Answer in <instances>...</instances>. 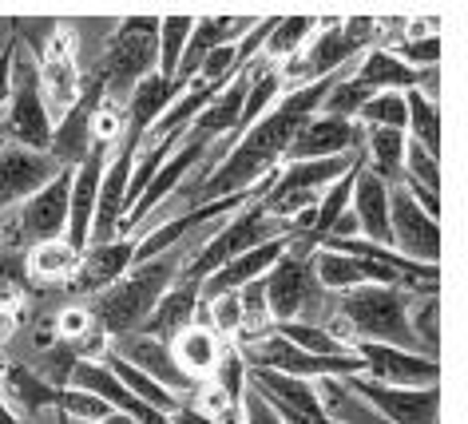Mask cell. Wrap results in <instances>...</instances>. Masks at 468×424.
<instances>
[{
	"instance_id": "43",
	"label": "cell",
	"mask_w": 468,
	"mask_h": 424,
	"mask_svg": "<svg viewBox=\"0 0 468 424\" xmlns=\"http://www.w3.org/2000/svg\"><path fill=\"white\" fill-rule=\"evenodd\" d=\"M60 412L64 417H76V420H88V424H100L112 417V408L103 405L100 397L84 393V388H72V385H64V393H60Z\"/></svg>"
},
{
	"instance_id": "41",
	"label": "cell",
	"mask_w": 468,
	"mask_h": 424,
	"mask_svg": "<svg viewBox=\"0 0 468 424\" xmlns=\"http://www.w3.org/2000/svg\"><path fill=\"white\" fill-rule=\"evenodd\" d=\"M207 385H215L218 393L230 400V405H242V397H247V361H242L239 345L222 349V357L215 365V373L207 376Z\"/></svg>"
},
{
	"instance_id": "36",
	"label": "cell",
	"mask_w": 468,
	"mask_h": 424,
	"mask_svg": "<svg viewBox=\"0 0 468 424\" xmlns=\"http://www.w3.org/2000/svg\"><path fill=\"white\" fill-rule=\"evenodd\" d=\"M274 334L286 337L294 349L314 353V357H346L349 353V341L318 322H282V325H274Z\"/></svg>"
},
{
	"instance_id": "25",
	"label": "cell",
	"mask_w": 468,
	"mask_h": 424,
	"mask_svg": "<svg viewBox=\"0 0 468 424\" xmlns=\"http://www.w3.org/2000/svg\"><path fill=\"white\" fill-rule=\"evenodd\" d=\"M254 28L250 16H195L191 25V37H186V48H183V60H179V72H175V88H186L195 76V68L207 60L215 48H227V44H239L247 32Z\"/></svg>"
},
{
	"instance_id": "5",
	"label": "cell",
	"mask_w": 468,
	"mask_h": 424,
	"mask_svg": "<svg viewBox=\"0 0 468 424\" xmlns=\"http://www.w3.org/2000/svg\"><path fill=\"white\" fill-rule=\"evenodd\" d=\"M155 37H159V16H127L120 20L115 37L96 64V76L103 84V100L108 103H127V96L155 76Z\"/></svg>"
},
{
	"instance_id": "37",
	"label": "cell",
	"mask_w": 468,
	"mask_h": 424,
	"mask_svg": "<svg viewBox=\"0 0 468 424\" xmlns=\"http://www.w3.org/2000/svg\"><path fill=\"white\" fill-rule=\"evenodd\" d=\"M76 262H80V254L64 238H56V242L32 246L28 258H25V274L37 278V281H68Z\"/></svg>"
},
{
	"instance_id": "24",
	"label": "cell",
	"mask_w": 468,
	"mask_h": 424,
	"mask_svg": "<svg viewBox=\"0 0 468 424\" xmlns=\"http://www.w3.org/2000/svg\"><path fill=\"white\" fill-rule=\"evenodd\" d=\"M132 258H135L132 234H127V238H115V242L88 246V250L80 254L72 278H68V290L80 293V298H96V293H103L112 281H120L127 270H132Z\"/></svg>"
},
{
	"instance_id": "9",
	"label": "cell",
	"mask_w": 468,
	"mask_h": 424,
	"mask_svg": "<svg viewBox=\"0 0 468 424\" xmlns=\"http://www.w3.org/2000/svg\"><path fill=\"white\" fill-rule=\"evenodd\" d=\"M247 369H271L282 376H294V381H346V376H361V361L354 353L346 357H314L306 349H294L286 337H278L274 329L262 337H250L247 345H239Z\"/></svg>"
},
{
	"instance_id": "14",
	"label": "cell",
	"mask_w": 468,
	"mask_h": 424,
	"mask_svg": "<svg viewBox=\"0 0 468 424\" xmlns=\"http://www.w3.org/2000/svg\"><path fill=\"white\" fill-rule=\"evenodd\" d=\"M247 385L278 412L282 424H342L325 408V400L310 381H294V376H282L271 369H247Z\"/></svg>"
},
{
	"instance_id": "35",
	"label": "cell",
	"mask_w": 468,
	"mask_h": 424,
	"mask_svg": "<svg viewBox=\"0 0 468 424\" xmlns=\"http://www.w3.org/2000/svg\"><path fill=\"white\" fill-rule=\"evenodd\" d=\"M103 365H108V373H112L115 381H120V385H123L132 397L144 400V405L159 408V412H175V408L183 405V400L175 397V393H167V388L155 385V381H151V376H144L139 369H132V365L120 361V357H115V353H103Z\"/></svg>"
},
{
	"instance_id": "10",
	"label": "cell",
	"mask_w": 468,
	"mask_h": 424,
	"mask_svg": "<svg viewBox=\"0 0 468 424\" xmlns=\"http://www.w3.org/2000/svg\"><path fill=\"white\" fill-rule=\"evenodd\" d=\"M357 159H361V151H354V155H334V159L286 163V171L274 175L271 191L259 198V207H262L271 218L290 222L294 215H302V210H310L314 203H318V195L325 191V186L342 179V175L354 167Z\"/></svg>"
},
{
	"instance_id": "49",
	"label": "cell",
	"mask_w": 468,
	"mask_h": 424,
	"mask_svg": "<svg viewBox=\"0 0 468 424\" xmlns=\"http://www.w3.org/2000/svg\"><path fill=\"white\" fill-rule=\"evenodd\" d=\"M100 424H135L132 417H123V412H112V417L108 420H100Z\"/></svg>"
},
{
	"instance_id": "46",
	"label": "cell",
	"mask_w": 468,
	"mask_h": 424,
	"mask_svg": "<svg viewBox=\"0 0 468 424\" xmlns=\"http://www.w3.org/2000/svg\"><path fill=\"white\" fill-rule=\"evenodd\" d=\"M171 424H215V420H207L203 412H195L191 405H179L171 412Z\"/></svg>"
},
{
	"instance_id": "21",
	"label": "cell",
	"mask_w": 468,
	"mask_h": 424,
	"mask_svg": "<svg viewBox=\"0 0 468 424\" xmlns=\"http://www.w3.org/2000/svg\"><path fill=\"white\" fill-rule=\"evenodd\" d=\"M60 175V163H56L48 151H28L16 143H5L0 151V210L20 207L25 198H32L44 183H52Z\"/></svg>"
},
{
	"instance_id": "44",
	"label": "cell",
	"mask_w": 468,
	"mask_h": 424,
	"mask_svg": "<svg viewBox=\"0 0 468 424\" xmlns=\"http://www.w3.org/2000/svg\"><path fill=\"white\" fill-rule=\"evenodd\" d=\"M242 424H282V420H278V412L247 385V397H242Z\"/></svg>"
},
{
	"instance_id": "40",
	"label": "cell",
	"mask_w": 468,
	"mask_h": 424,
	"mask_svg": "<svg viewBox=\"0 0 468 424\" xmlns=\"http://www.w3.org/2000/svg\"><path fill=\"white\" fill-rule=\"evenodd\" d=\"M373 96V91L366 84H357L354 76H337L334 80V88L325 91V100H322V115H334V120H357V111L366 108V100Z\"/></svg>"
},
{
	"instance_id": "15",
	"label": "cell",
	"mask_w": 468,
	"mask_h": 424,
	"mask_svg": "<svg viewBox=\"0 0 468 424\" xmlns=\"http://www.w3.org/2000/svg\"><path fill=\"white\" fill-rule=\"evenodd\" d=\"M389 246L413 262L437 266L441 262V218L413 203V195L389 191Z\"/></svg>"
},
{
	"instance_id": "26",
	"label": "cell",
	"mask_w": 468,
	"mask_h": 424,
	"mask_svg": "<svg viewBox=\"0 0 468 424\" xmlns=\"http://www.w3.org/2000/svg\"><path fill=\"white\" fill-rule=\"evenodd\" d=\"M389 191L393 186L378 179V175L361 163V171L354 179V195H349V210H354L357 230L366 242L389 246Z\"/></svg>"
},
{
	"instance_id": "31",
	"label": "cell",
	"mask_w": 468,
	"mask_h": 424,
	"mask_svg": "<svg viewBox=\"0 0 468 424\" xmlns=\"http://www.w3.org/2000/svg\"><path fill=\"white\" fill-rule=\"evenodd\" d=\"M310 270H314L318 290H330V293H349L357 286H369L366 270H361V262L354 254H337V250H322V246H314L310 250Z\"/></svg>"
},
{
	"instance_id": "4",
	"label": "cell",
	"mask_w": 468,
	"mask_h": 424,
	"mask_svg": "<svg viewBox=\"0 0 468 424\" xmlns=\"http://www.w3.org/2000/svg\"><path fill=\"white\" fill-rule=\"evenodd\" d=\"M337 317L342 329H349L357 341H381V345H401V349H420V341L413 337V322H409V302L401 290L389 286H357L342 293L337 302Z\"/></svg>"
},
{
	"instance_id": "18",
	"label": "cell",
	"mask_w": 468,
	"mask_h": 424,
	"mask_svg": "<svg viewBox=\"0 0 468 424\" xmlns=\"http://www.w3.org/2000/svg\"><path fill=\"white\" fill-rule=\"evenodd\" d=\"M100 103H103V84H100V76L91 72V76H84V91H80V100L52 123L48 155L60 163V167H80V163L88 159V151L96 147L91 143V120H96Z\"/></svg>"
},
{
	"instance_id": "22",
	"label": "cell",
	"mask_w": 468,
	"mask_h": 424,
	"mask_svg": "<svg viewBox=\"0 0 468 424\" xmlns=\"http://www.w3.org/2000/svg\"><path fill=\"white\" fill-rule=\"evenodd\" d=\"M108 353H115L120 361H127L132 369L151 376V381L163 385L167 393H175L179 400H183L186 388H195L191 376H186L179 365H175V353H171L167 341H155V337H147V334H127V337H115Z\"/></svg>"
},
{
	"instance_id": "16",
	"label": "cell",
	"mask_w": 468,
	"mask_h": 424,
	"mask_svg": "<svg viewBox=\"0 0 468 424\" xmlns=\"http://www.w3.org/2000/svg\"><path fill=\"white\" fill-rule=\"evenodd\" d=\"M262 286H266V310H271V322L282 325V322H302V313H306L318 281H314V270H310L306 254L286 250L271 270H266Z\"/></svg>"
},
{
	"instance_id": "27",
	"label": "cell",
	"mask_w": 468,
	"mask_h": 424,
	"mask_svg": "<svg viewBox=\"0 0 468 424\" xmlns=\"http://www.w3.org/2000/svg\"><path fill=\"white\" fill-rule=\"evenodd\" d=\"M195 322H198V286L195 281H186V278H175L171 286L163 290V298L155 302V310L147 313V322H144L139 334H147L155 341H167L171 345V341Z\"/></svg>"
},
{
	"instance_id": "45",
	"label": "cell",
	"mask_w": 468,
	"mask_h": 424,
	"mask_svg": "<svg viewBox=\"0 0 468 424\" xmlns=\"http://www.w3.org/2000/svg\"><path fill=\"white\" fill-rule=\"evenodd\" d=\"M13 48L16 40H8L5 52H0V108L8 103V88H13Z\"/></svg>"
},
{
	"instance_id": "50",
	"label": "cell",
	"mask_w": 468,
	"mask_h": 424,
	"mask_svg": "<svg viewBox=\"0 0 468 424\" xmlns=\"http://www.w3.org/2000/svg\"><path fill=\"white\" fill-rule=\"evenodd\" d=\"M5 143H8V139H5V135H0V151H5Z\"/></svg>"
},
{
	"instance_id": "23",
	"label": "cell",
	"mask_w": 468,
	"mask_h": 424,
	"mask_svg": "<svg viewBox=\"0 0 468 424\" xmlns=\"http://www.w3.org/2000/svg\"><path fill=\"white\" fill-rule=\"evenodd\" d=\"M290 246H294V234H278V238L254 246V250L230 258L227 266H218L210 278L198 281V302H210V298H222V293H234L242 286H250V281L266 278V270H271L278 258H282Z\"/></svg>"
},
{
	"instance_id": "20",
	"label": "cell",
	"mask_w": 468,
	"mask_h": 424,
	"mask_svg": "<svg viewBox=\"0 0 468 424\" xmlns=\"http://www.w3.org/2000/svg\"><path fill=\"white\" fill-rule=\"evenodd\" d=\"M108 155L112 147H91L88 159L72 167V191H68V230H64V242L72 246L76 254L88 250V238H91V218H96V195H100V179H103V167H108Z\"/></svg>"
},
{
	"instance_id": "3",
	"label": "cell",
	"mask_w": 468,
	"mask_h": 424,
	"mask_svg": "<svg viewBox=\"0 0 468 424\" xmlns=\"http://www.w3.org/2000/svg\"><path fill=\"white\" fill-rule=\"evenodd\" d=\"M318 37H314L306 48H302L294 60H286V68L278 76L294 80V84H314V80H325V76H342L346 64H354L357 56H366L378 40V28L381 20L373 16H334V20H318Z\"/></svg>"
},
{
	"instance_id": "42",
	"label": "cell",
	"mask_w": 468,
	"mask_h": 424,
	"mask_svg": "<svg viewBox=\"0 0 468 424\" xmlns=\"http://www.w3.org/2000/svg\"><path fill=\"white\" fill-rule=\"evenodd\" d=\"M389 52L401 64L413 68V72H437V64H441V32H432V37H405Z\"/></svg>"
},
{
	"instance_id": "32",
	"label": "cell",
	"mask_w": 468,
	"mask_h": 424,
	"mask_svg": "<svg viewBox=\"0 0 468 424\" xmlns=\"http://www.w3.org/2000/svg\"><path fill=\"white\" fill-rule=\"evenodd\" d=\"M310 32H318V16H274V28L262 44L266 64H286L310 44Z\"/></svg>"
},
{
	"instance_id": "28",
	"label": "cell",
	"mask_w": 468,
	"mask_h": 424,
	"mask_svg": "<svg viewBox=\"0 0 468 424\" xmlns=\"http://www.w3.org/2000/svg\"><path fill=\"white\" fill-rule=\"evenodd\" d=\"M0 388H5V397L13 400L16 412H25V417H40L44 408H60V393H64L56 381L25 369V365H5V369H0Z\"/></svg>"
},
{
	"instance_id": "12",
	"label": "cell",
	"mask_w": 468,
	"mask_h": 424,
	"mask_svg": "<svg viewBox=\"0 0 468 424\" xmlns=\"http://www.w3.org/2000/svg\"><path fill=\"white\" fill-rule=\"evenodd\" d=\"M346 385H349V393H357L385 424H437V408H441L437 385L405 388V385L369 381V376H346Z\"/></svg>"
},
{
	"instance_id": "17",
	"label": "cell",
	"mask_w": 468,
	"mask_h": 424,
	"mask_svg": "<svg viewBox=\"0 0 468 424\" xmlns=\"http://www.w3.org/2000/svg\"><path fill=\"white\" fill-rule=\"evenodd\" d=\"M207 151H210L207 139H198V135H183V143L171 151L167 163H163V167H159L155 175H151V183L144 186V195H139V198H135V207L127 210V218H123V238H127V234H132L135 227H144V222L151 218V210L163 207L175 191H179L186 175H191V171L198 167V163L207 159Z\"/></svg>"
},
{
	"instance_id": "48",
	"label": "cell",
	"mask_w": 468,
	"mask_h": 424,
	"mask_svg": "<svg viewBox=\"0 0 468 424\" xmlns=\"http://www.w3.org/2000/svg\"><path fill=\"white\" fill-rule=\"evenodd\" d=\"M0 424H20V417H16L13 408H8V400H5V397H0Z\"/></svg>"
},
{
	"instance_id": "30",
	"label": "cell",
	"mask_w": 468,
	"mask_h": 424,
	"mask_svg": "<svg viewBox=\"0 0 468 424\" xmlns=\"http://www.w3.org/2000/svg\"><path fill=\"white\" fill-rule=\"evenodd\" d=\"M420 76L425 72H413V68L397 60L389 48H369L354 72L357 84H366L373 96H378V91H413V88H420Z\"/></svg>"
},
{
	"instance_id": "33",
	"label": "cell",
	"mask_w": 468,
	"mask_h": 424,
	"mask_svg": "<svg viewBox=\"0 0 468 424\" xmlns=\"http://www.w3.org/2000/svg\"><path fill=\"white\" fill-rule=\"evenodd\" d=\"M405 115H409L405 139H413V143H420L429 155L441 159V108H437V100L425 96L420 88L405 91Z\"/></svg>"
},
{
	"instance_id": "34",
	"label": "cell",
	"mask_w": 468,
	"mask_h": 424,
	"mask_svg": "<svg viewBox=\"0 0 468 424\" xmlns=\"http://www.w3.org/2000/svg\"><path fill=\"white\" fill-rule=\"evenodd\" d=\"M195 16H159V37H155V76L163 84H175V72H179L186 37H191Z\"/></svg>"
},
{
	"instance_id": "38",
	"label": "cell",
	"mask_w": 468,
	"mask_h": 424,
	"mask_svg": "<svg viewBox=\"0 0 468 424\" xmlns=\"http://www.w3.org/2000/svg\"><path fill=\"white\" fill-rule=\"evenodd\" d=\"M366 167L378 179L393 183L401 179V159H405V132H366Z\"/></svg>"
},
{
	"instance_id": "1",
	"label": "cell",
	"mask_w": 468,
	"mask_h": 424,
	"mask_svg": "<svg viewBox=\"0 0 468 424\" xmlns=\"http://www.w3.org/2000/svg\"><path fill=\"white\" fill-rule=\"evenodd\" d=\"M334 80L337 76L314 80V84H302V88L290 91V96L278 100L274 108L218 159V167H210V175H203V179L191 186L195 207L215 203V198H227V195H239V191H250L254 183H262L266 175H274L278 163L286 159V147H290V139H294V132L310 120V115H318L325 91L334 88Z\"/></svg>"
},
{
	"instance_id": "39",
	"label": "cell",
	"mask_w": 468,
	"mask_h": 424,
	"mask_svg": "<svg viewBox=\"0 0 468 424\" xmlns=\"http://www.w3.org/2000/svg\"><path fill=\"white\" fill-rule=\"evenodd\" d=\"M354 123L361 132H405V123H409L405 91H378V96H369Z\"/></svg>"
},
{
	"instance_id": "6",
	"label": "cell",
	"mask_w": 468,
	"mask_h": 424,
	"mask_svg": "<svg viewBox=\"0 0 468 424\" xmlns=\"http://www.w3.org/2000/svg\"><path fill=\"white\" fill-rule=\"evenodd\" d=\"M68 191H72V167H60L52 183H44L37 195L20 207L0 210V250H32L40 242H56L68 230Z\"/></svg>"
},
{
	"instance_id": "47",
	"label": "cell",
	"mask_w": 468,
	"mask_h": 424,
	"mask_svg": "<svg viewBox=\"0 0 468 424\" xmlns=\"http://www.w3.org/2000/svg\"><path fill=\"white\" fill-rule=\"evenodd\" d=\"M13 329H16V313L0 310V345H8V337H13Z\"/></svg>"
},
{
	"instance_id": "19",
	"label": "cell",
	"mask_w": 468,
	"mask_h": 424,
	"mask_svg": "<svg viewBox=\"0 0 468 424\" xmlns=\"http://www.w3.org/2000/svg\"><path fill=\"white\" fill-rule=\"evenodd\" d=\"M366 143V132L354 120H334V115H310L294 132L282 163H310V159H334V155H354Z\"/></svg>"
},
{
	"instance_id": "8",
	"label": "cell",
	"mask_w": 468,
	"mask_h": 424,
	"mask_svg": "<svg viewBox=\"0 0 468 424\" xmlns=\"http://www.w3.org/2000/svg\"><path fill=\"white\" fill-rule=\"evenodd\" d=\"M16 40V37H13ZM8 120L0 127V135L16 147H28V151H48L52 143V115L44 108V96H40V80H37V60L20 48H13V88H8Z\"/></svg>"
},
{
	"instance_id": "2",
	"label": "cell",
	"mask_w": 468,
	"mask_h": 424,
	"mask_svg": "<svg viewBox=\"0 0 468 424\" xmlns=\"http://www.w3.org/2000/svg\"><path fill=\"white\" fill-rule=\"evenodd\" d=\"M179 258L183 254H159V258H151V262L132 266L120 281H112L103 293H96L91 305H84V310L96 317V325L112 341L139 334L147 313L155 310V302L163 298V290L179 278Z\"/></svg>"
},
{
	"instance_id": "11",
	"label": "cell",
	"mask_w": 468,
	"mask_h": 424,
	"mask_svg": "<svg viewBox=\"0 0 468 424\" xmlns=\"http://www.w3.org/2000/svg\"><path fill=\"white\" fill-rule=\"evenodd\" d=\"M32 60H37L44 108H48V115L52 111L64 115L80 100V91H84V64H80V52H76V32L68 25H56Z\"/></svg>"
},
{
	"instance_id": "29",
	"label": "cell",
	"mask_w": 468,
	"mask_h": 424,
	"mask_svg": "<svg viewBox=\"0 0 468 424\" xmlns=\"http://www.w3.org/2000/svg\"><path fill=\"white\" fill-rule=\"evenodd\" d=\"M222 349H227V341H222L215 329L207 325H186L179 337L171 341V353H175V365L191 376V381H207L210 373H215V365L222 357Z\"/></svg>"
},
{
	"instance_id": "7",
	"label": "cell",
	"mask_w": 468,
	"mask_h": 424,
	"mask_svg": "<svg viewBox=\"0 0 468 424\" xmlns=\"http://www.w3.org/2000/svg\"><path fill=\"white\" fill-rule=\"evenodd\" d=\"M278 234H286L282 222L266 215V210L259 207V198H254L250 207H242L239 215H230L191 258H186V266L179 270V278H186V281H195V286H198V281L210 278L218 266H227L230 258L247 254V250H254V246L278 238Z\"/></svg>"
},
{
	"instance_id": "13",
	"label": "cell",
	"mask_w": 468,
	"mask_h": 424,
	"mask_svg": "<svg viewBox=\"0 0 468 424\" xmlns=\"http://www.w3.org/2000/svg\"><path fill=\"white\" fill-rule=\"evenodd\" d=\"M349 353L361 361V376L381 381V385L420 388V385H437V376H441L437 357L417 353V349L381 345V341H349Z\"/></svg>"
}]
</instances>
